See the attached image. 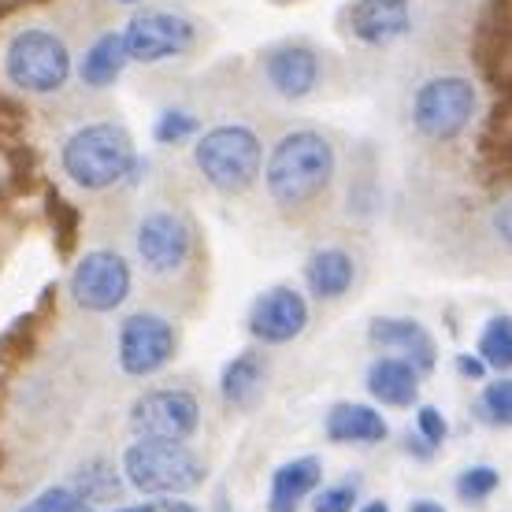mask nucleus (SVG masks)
Segmentation results:
<instances>
[{
    "label": "nucleus",
    "mask_w": 512,
    "mask_h": 512,
    "mask_svg": "<svg viewBox=\"0 0 512 512\" xmlns=\"http://www.w3.org/2000/svg\"><path fill=\"white\" fill-rule=\"evenodd\" d=\"M334 179V145L316 130H294L275 141L264 167L268 197L282 212H301L320 201Z\"/></svg>",
    "instance_id": "nucleus-1"
},
{
    "label": "nucleus",
    "mask_w": 512,
    "mask_h": 512,
    "mask_svg": "<svg viewBox=\"0 0 512 512\" xmlns=\"http://www.w3.org/2000/svg\"><path fill=\"white\" fill-rule=\"evenodd\" d=\"M64 175L82 190H108L138 167L134 141L119 123H90L64 141Z\"/></svg>",
    "instance_id": "nucleus-2"
},
{
    "label": "nucleus",
    "mask_w": 512,
    "mask_h": 512,
    "mask_svg": "<svg viewBox=\"0 0 512 512\" xmlns=\"http://www.w3.org/2000/svg\"><path fill=\"white\" fill-rule=\"evenodd\" d=\"M4 75L23 93H60L71 78V49L49 26H23L4 49Z\"/></svg>",
    "instance_id": "nucleus-3"
},
{
    "label": "nucleus",
    "mask_w": 512,
    "mask_h": 512,
    "mask_svg": "<svg viewBox=\"0 0 512 512\" xmlns=\"http://www.w3.org/2000/svg\"><path fill=\"white\" fill-rule=\"evenodd\" d=\"M193 160H197V171L205 175L212 190L245 193L260 175L264 149H260V138L249 127L223 123V127H212L197 138Z\"/></svg>",
    "instance_id": "nucleus-4"
},
{
    "label": "nucleus",
    "mask_w": 512,
    "mask_h": 512,
    "mask_svg": "<svg viewBox=\"0 0 512 512\" xmlns=\"http://www.w3.org/2000/svg\"><path fill=\"white\" fill-rule=\"evenodd\" d=\"M123 472H127L134 490H141V494H167V498L186 494V490L205 483V464L197 461L182 442L138 438L123 453Z\"/></svg>",
    "instance_id": "nucleus-5"
},
{
    "label": "nucleus",
    "mask_w": 512,
    "mask_h": 512,
    "mask_svg": "<svg viewBox=\"0 0 512 512\" xmlns=\"http://www.w3.org/2000/svg\"><path fill=\"white\" fill-rule=\"evenodd\" d=\"M479 108V90L464 75L427 78L412 97V127L427 141H453L468 130Z\"/></svg>",
    "instance_id": "nucleus-6"
},
{
    "label": "nucleus",
    "mask_w": 512,
    "mask_h": 512,
    "mask_svg": "<svg viewBox=\"0 0 512 512\" xmlns=\"http://www.w3.org/2000/svg\"><path fill=\"white\" fill-rule=\"evenodd\" d=\"M134 245H138V260L149 275H179L193 256V231L190 223L171 212V208H153L145 212L138 223V234H134Z\"/></svg>",
    "instance_id": "nucleus-7"
},
{
    "label": "nucleus",
    "mask_w": 512,
    "mask_h": 512,
    "mask_svg": "<svg viewBox=\"0 0 512 512\" xmlns=\"http://www.w3.org/2000/svg\"><path fill=\"white\" fill-rule=\"evenodd\" d=\"M201 423V405L190 390H149L134 401L130 427L149 442H186Z\"/></svg>",
    "instance_id": "nucleus-8"
},
{
    "label": "nucleus",
    "mask_w": 512,
    "mask_h": 512,
    "mask_svg": "<svg viewBox=\"0 0 512 512\" xmlns=\"http://www.w3.org/2000/svg\"><path fill=\"white\" fill-rule=\"evenodd\" d=\"M179 349V334L171 320L156 316V312H134L119 327V364L127 375H156L160 368L171 364Z\"/></svg>",
    "instance_id": "nucleus-9"
},
{
    "label": "nucleus",
    "mask_w": 512,
    "mask_h": 512,
    "mask_svg": "<svg viewBox=\"0 0 512 512\" xmlns=\"http://www.w3.org/2000/svg\"><path fill=\"white\" fill-rule=\"evenodd\" d=\"M71 297L86 312H116L130 297L127 260L112 249H93L71 271Z\"/></svg>",
    "instance_id": "nucleus-10"
},
{
    "label": "nucleus",
    "mask_w": 512,
    "mask_h": 512,
    "mask_svg": "<svg viewBox=\"0 0 512 512\" xmlns=\"http://www.w3.org/2000/svg\"><path fill=\"white\" fill-rule=\"evenodd\" d=\"M197 26L175 12H138L123 30V45L134 64H164L190 49Z\"/></svg>",
    "instance_id": "nucleus-11"
},
{
    "label": "nucleus",
    "mask_w": 512,
    "mask_h": 512,
    "mask_svg": "<svg viewBox=\"0 0 512 512\" xmlns=\"http://www.w3.org/2000/svg\"><path fill=\"white\" fill-rule=\"evenodd\" d=\"M308 305L294 286H271L249 308V334L264 346H286L305 331Z\"/></svg>",
    "instance_id": "nucleus-12"
},
{
    "label": "nucleus",
    "mask_w": 512,
    "mask_h": 512,
    "mask_svg": "<svg viewBox=\"0 0 512 512\" xmlns=\"http://www.w3.org/2000/svg\"><path fill=\"white\" fill-rule=\"evenodd\" d=\"M346 30L349 38L360 45H394L412 30V4L409 0H353L346 8Z\"/></svg>",
    "instance_id": "nucleus-13"
},
{
    "label": "nucleus",
    "mask_w": 512,
    "mask_h": 512,
    "mask_svg": "<svg viewBox=\"0 0 512 512\" xmlns=\"http://www.w3.org/2000/svg\"><path fill=\"white\" fill-rule=\"evenodd\" d=\"M264 78L286 101H301L320 86V56L301 41H286L264 52Z\"/></svg>",
    "instance_id": "nucleus-14"
},
{
    "label": "nucleus",
    "mask_w": 512,
    "mask_h": 512,
    "mask_svg": "<svg viewBox=\"0 0 512 512\" xmlns=\"http://www.w3.org/2000/svg\"><path fill=\"white\" fill-rule=\"evenodd\" d=\"M368 342L379 349H397V353H405V360H409L420 375L435 372L438 346H435V338L427 334L423 323L386 316V320H375L372 327H368Z\"/></svg>",
    "instance_id": "nucleus-15"
},
{
    "label": "nucleus",
    "mask_w": 512,
    "mask_h": 512,
    "mask_svg": "<svg viewBox=\"0 0 512 512\" xmlns=\"http://www.w3.org/2000/svg\"><path fill=\"white\" fill-rule=\"evenodd\" d=\"M390 435L383 412H375L372 405H353L342 401L327 412V438L338 446H375Z\"/></svg>",
    "instance_id": "nucleus-16"
},
{
    "label": "nucleus",
    "mask_w": 512,
    "mask_h": 512,
    "mask_svg": "<svg viewBox=\"0 0 512 512\" xmlns=\"http://www.w3.org/2000/svg\"><path fill=\"white\" fill-rule=\"evenodd\" d=\"M357 279V264L346 249L338 245H327V249H316V253L305 260V286L320 301H338L342 294H349V286Z\"/></svg>",
    "instance_id": "nucleus-17"
},
{
    "label": "nucleus",
    "mask_w": 512,
    "mask_h": 512,
    "mask_svg": "<svg viewBox=\"0 0 512 512\" xmlns=\"http://www.w3.org/2000/svg\"><path fill=\"white\" fill-rule=\"evenodd\" d=\"M368 394L390 409H409L420 397V372L405 357H379L368 368Z\"/></svg>",
    "instance_id": "nucleus-18"
},
{
    "label": "nucleus",
    "mask_w": 512,
    "mask_h": 512,
    "mask_svg": "<svg viewBox=\"0 0 512 512\" xmlns=\"http://www.w3.org/2000/svg\"><path fill=\"white\" fill-rule=\"evenodd\" d=\"M323 468L316 457H297V461L282 464L275 479H271V498H268V512H297L301 501L320 487Z\"/></svg>",
    "instance_id": "nucleus-19"
},
{
    "label": "nucleus",
    "mask_w": 512,
    "mask_h": 512,
    "mask_svg": "<svg viewBox=\"0 0 512 512\" xmlns=\"http://www.w3.org/2000/svg\"><path fill=\"white\" fill-rule=\"evenodd\" d=\"M264 379H268V360L256 349H245L223 368V379H219V390H223V401L234 405V409H249L260 390H264Z\"/></svg>",
    "instance_id": "nucleus-20"
},
{
    "label": "nucleus",
    "mask_w": 512,
    "mask_h": 512,
    "mask_svg": "<svg viewBox=\"0 0 512 512\" xmlns=\"http://www.w3.org/2000/svg\"><path fill=\"white\" fill-rule=\"evenodd\" d=\"M127 64H130V56H127V45H123V34H101L90 49L82 52L78 78H82V86H90V90H108V86L123 75Z\"/></svg>",
    "instance_id": "nucleus-21"
},
{
    "label": "nucleus",
    "mask_w": 512,
    "mask_h": 512,
    "mask_svg": "<svg viewBox=\"0 0 512 512\" xmlns=\"http://www.w3.org/2000/svg\"><path fill=\"white\" fill-rule=\"evenodd\" d=\"M475 353L494 372H512V316H494L479 334Z\"/></svg>",
    "instance_id": "nucleus-22"
},
{
    "label": "nucleus",
    "mask_w": 512,
    "mask_h": 512,
    "mask_svg": "<svg viewBox=\"0 0 512 512\" xmlns=\"http://www.w3.org/2000/svg\"><path fill=\"white\" fill-rule=\"evenodd\" d=\"M86 505H101V501L119 498V472L108 461H93L86 468H78L75 487H71Z\"/></svg>",
    "instance_id": "nucleus-23"
},
{
    "label": "nucleus",
    "mask_w": 512,
    "mask_h": 512,
    "mask_svg": "<svg viewBox=\"0 0 512 512\" xmlns=\"http://www.w3.org/2000/svg\"><path fill=\"white\" fill-rule=\"evenodd\" d=\"M479 416L494 427H512V379L490 383L479 397Z\"/></svg>",
    "instance_id": "nucleus-24"
},
{
    "label": "nucleus",
    "mask_w": 512,
    "mask_h": 512,
    "mask_svg": "<svg viewBox=\"0 0 512 512\" xmlns=\"http://www.w3.org/2000/svg\"><path fill=\"white\" fill-rule=\"evenodd\" d=\"M501 475L490 468V464H475V468H468V472H461V479H457V494H461V501H487L494 490H498Z\"/></svg>",
    "instance_id": "nucleus-25"
},
{
    "label": "nucleus",
    "mask_w": 512,
    "mask_h": 512,
    "mask_svg": "<svg viewBox=\"0 0 512 512\" xmlns=\"http://www.w3.org/2000/svg\"><path fill=\"white\" fill-rule=\"evenodd\" d=\"M19 512H90V505L78 498L71 487H52L34 501H26Z\"/></svg>",
    "instance_id": "nucleus-26"
},
{
    "label": "nucleus",
    "mask_w": 512,
    "mask_h": 512,
    "mask_svg": "<svg viewBox=\"0 0 512 512\" xmlns=\"http://www.w3.org/2000/svg\"><path fill=\"white\" fill-rule=\"evenodd\" d=\"M197 130V119L190 112H164V116L156 119V141L160 145H179L186 141Z\"/></svg>",
    "instance_id": "nucleus-27"
},
{
    "label": "nucleus",
    "mask_w": 512,
    "mask_h": 512,
    "mask_svg": "<svg viewBox=\"0 0 512 512\" xmlns=\"http://www.w3.org/2000/svg\"><path fill=\"white\" fill-rule=\"evenodd\" d=\"M416 427H420V438L427 442V446H442L446 435H449L446 416H442L435 405H423V409L416 412Z\"/></svg>",
    "instance_id": "nucleus-28"
},
{
    "label": "nucleus",
    "mask_w": 512,
    "mask_h": 512,
    "mask_svg": "<svg viewBox=\"0 0 512 512\" xmlns=\"http://www.w3.org/2000/svg\"><path fill=\"white\" fill-rule=\"evenodd\" d=\"M357 505V483H338V487H327L316 498V512H353Z\"/></svg>",
    "instance_id": "nucleus-29"
},
{
    "label": "nucleus",
    "mask_w": 512,
    "mask_h": 512,
    "mask_svg": "<svg viewBox=\"0 0 512 512\" xmlns=\"http://www.w3.org/2000/svg\"><path fill=\"white\" fill-rule=\"evenodd\" d=\"M49 205H52V227H56V231H60V238H64V242H60V249H64V253H71V245H75V227H78L75 212H71V205H67L64 197H52Z\"/></svg>",
    "instance_id": "nucleus-30"
},
{
    "label": "nucleus",
    "mask_w": 512,
    "mask_h": 512,
    "mask_svg": "<svg viewBox=\"0 0 512 512\" xmlns=\"http://www.w3.org/2000/svg\"><path fill=\"white\" fill-rule=\"evenodd\" d=\"M490 223H494V234H498L501 242L512 249V197H505V201H498V208H494V216H490Z\"/></svg>",
    "instance_id": "nucleus-31"
},
{
    "label": "nucleus",
    "mask_w": 512,
    "mask_h": 512,
    "mask_svg": "<svg viewBox=\"0 0 512 512\" xmlns=\"http://www.w3.org/2000/svg\"><path fill=\"white\" fill-rule=\"evenodd\" d=\"M457 372L464 375V379H483L487 375V364H483V357L479 353H457Z\"/></svg>",
    "instance_id": "nucleus-32"
},
{
    "label": "nucleus",
    "mask_w": 512,
    "mask_h": 512,
    "mask_svg": "<svg viewBox=\"0 0 512 512\" xmlns=\"http://www.w3.org/2000/svg\"><path fill=\"white\" fill-rule=\"evenodd\" d=\"M409 512H446V509H442L438 501H412Z\"/></svg>",
    "instance_id": "nucleus-33"
},
{
    "label": "nucleus",
    "mask_w": 512,
    "mask_h": 512,
    "mask_svg": "<svg viewBox=\"0 0 512 512\" xmlns=\"http://www.w3.org/2000/svg\"><path fill=\"white\" fill-rule=\"evenodd\" d=\"M160 509H164V512H197V509H190V505H186V501H164V505H160Z\"/></svg>",
    "instance_id": "nucleus-34"
},
{
    "label": "nucleus",
    "mask_w": 512,
    "mask_h": 512,
    "mask_svg": "<svg viewBox=\"0 0 512 512\" xmlns=\"http://www.w3.org/2000/svg\"><path fill=\"white\" fill-rule=\"evenodd\" d=\"M364 512H390L386 501H372V505H364Z\"/></svg>",
    "instance_id": "nucleus-35"
},
{
    "label": "nucleus",
    "mask_w": 512,
    "mask_h": 512,
    "mask_svg": "<svg viewBox=\"0 0 512 512\" xmlns=\"http://www.w3.org/2000/svg\"><path fill=\"white\" fill-rule=\"evenodd\" d=\"M116 512H160V505H134V509H116Z\"/></svg>",
    "instance_id": "nucleus-36"
},
{
    "label": "nucleus",
    "mask_w": 512,
    "mask_h": 512,
    "mask_svg": "<svg viewBox=\"0 0 512 512\" xmlns=\"http://www.w3.org/2000/svg\"><path fill=\"white\" fill-rule=\"evenodd\" d=\"M116 4H138V0H116Z\"/></svg>",
    "instance_id": "nucleus-37"
}]
</instances>
